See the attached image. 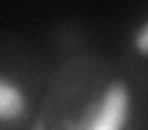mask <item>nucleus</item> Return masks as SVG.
<instances>
[{
  "instance_id": "f03ea898",
  "label": "nucleus",
  "mask_w": 148,
  "mask_h": 130,
  "mask_svg": "<svg viewBox=\"0 0 148 130\" xmlns=\"http://www.w3.org/2000/svg\"><path fill=\"white\" fill-rule=\"evenodd\" d=\"M25 110V98L22 93L8 81H0V120H12L22 115Z\"/></svg>"
},
{
  "instance_id": "20e7f679",
  "label": "nucleus",
  "mask_w": 148,
  "mask_h": 130,
  "mask_svg": "<svg viewBox=\"0 0 148 130\" xmlns=\"http://www.w3.org/2000/svg\"><path fill=\"white\" fill-rule=\"evenodd\" d=\"M35 130H42V125H35Z\"/></svg>"
},
{
  "instance_id": "f257e3e1",
  "label": "nucleus",
  "mask_w": 148,
  "mask_h": 130,
  "mask_svg": "<svg viewBox=\"0 0 148 130\" xmlns=\"http://www.w3.org/2000/svg\"><path fill=\"white\" fill-rule=\"evenodd\" d=\"M128 115V91L121 81L106 89L104 98L79 120L69 123V130H123Z\"/></svg>"
},
{
  "instance_id": "7ed1b4c3",
  "label": "nucleus",
  "mask_w": 148,
  "mask_h": 130,
  "mask_svg": "<svg viewBox=\"0 0 148 130\" xmlns=\"http://www.w3.org/2000/svg\"><path fill=\"white\" fill-rule=\"evenodd\" d=\"M136 49H138V52H146V54H148V22L136 32Z\"/></svg>"
}]
</instances>
